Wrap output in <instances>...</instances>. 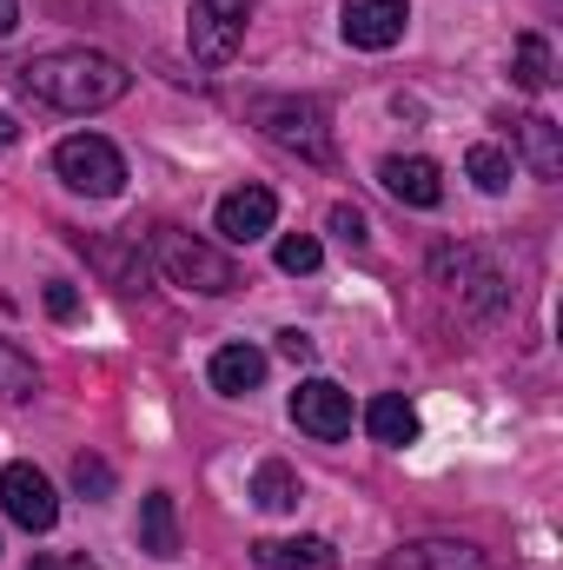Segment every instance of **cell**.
I'll list each match as a JSON object with an SVG mask.
<instances>
[{"mask_svg": "<svg viewBox=\"0 0 563 570\" xmlns=\"http://www.w3.org/2000/svg\"><path fill=\"white\" fill-rule=\"evenodd\" d=\"M298 471L292 464H279V458H266L259 471H253V504L259 511H273V518H285V511H298Z\"/></svg>", "mask_w": 563, "mask_h": 570, "instance_id": "ac0fdd59", "label": "cell"}, {"mask_svg": "<svg viewBox=\"0 0 563 570\" xmlns=\"http://www.w3.org/2000/svg\"><path fill=\"white\" fill-rule=\"evenodd\" d=\"M332 544L325 538H259L253 544V564L259 570H332Z\"/></svg>", "mask_w": 563, "mask_h": 570, "instance_id": "5bb4252c", "label": "cell"}, {"mask_svg": "<svg viewBox=\"0 0 563 570\" xmlns=\"http://www.w3.org/2000/svg\"><path fill=\"white\" fill-rule=\"evenodd\" d=\"M20 140V120H13V114H0V146H13Z\"/></svg>", "mask_w": 563, "mask_h": 570, "instance_id": "83f0119b", "label": "cell"}, {"mask_svg": "<svg viewBox=\"0 0 563 570\" xmlns=\"http://www.w3.org/2000/svg\"><path fill=\"white\" fill-rule=\"evenodd\" d=\"M152 253H159V273L172 285H186V292H206V298L239 292V266H233L219 246H206V239H192V233H179V226H159V233H152Z\"/></svg>", "mask_w": 563, "mask_h": 570, "instance_id": "7a4b0ae2", "label": "cell"}, {"mask_svg": "<svg viewBox=\"0 0 563 570\" xmlns=\"http://www.w3.org/2000/svg\"><path fill=\"white\" fill-rule=\"evenodd\" d=\"M385 570H491V558L464 538H405L398 551H385Z\"/></svg>", "mask_w": 563, "mask_h": 570, "instance_id": "30bf717a", "label": "cell"}, {"mask_svg": "<svg viewBox=\"0 0 563 570\" xmlns=\"http://www.w3.org/2000/svg\"><path fill=\"white\" fill-rule=\"evenodd\" d=\"M73 484H80L87 498H113V471H107V458H73Z\"/></svg>", "mask_w": 563, "mask_h": 570, "instance_id": "603a6c76", "label": "cell"}, {"mask_svg": "<svg viewBox=\"0 0 563 570\" xmlns=\"http://www.w3.org/2000/svg\"><path fill=\"white\" fill-rule=\"evenodd\" d=\"M140 551H152V558H179V504H172V491H146Z\"/></svg>", "mask_w": 563, "mask_h": 570, "instance_id": "2e32d148", "label": "cell"}, {"mask_svg": "<svg viewBox=\"0 0 563 570\" xmlns=\"http://www.w3.org/2000/svg\"><path fill=\"white\" fill-rule=\"evenodd\" d=\"M431 279L444 285V292H457L464 305H477V312H504V305H511L504 273H497L477 246H437V253H431Z\"/></svg>", "mask_w": 563, "mask_h": 570, "instance_id": "5b68a950", "label": "cell"}, {"mask_svg": "<svg viewBox=\"0 0 563 570\" xmlns=\"http://www.w3.org/2000/svg\"><path fill=\"white\" fill-rule=\"evenodd\" d=\"M279 352L292 358V365H312V358H318V345H312V332H298V325H292V332H279Z\"/></svg>", "mask_w": 563, "mask_h": 570, "instance_id": "484cf974", "label": "cell"}, {"mask_svg": "<svg viewBox=\"0 0 563 570\" xmlns=\"http://www.w3.org/2000/svg\"><path fill=\"white\" fill-rule=\"evenodd\" d=\"M464 173H471L484 193H504V186H511V153H504V146H471V153H464Z\"/></svg>", "mask_w": 563, "mask_h": 570, "instance_id": "ffe728a7", "label": "cell"}, {"mask_svg": "<svg viewBox=\"0 0 563 570\" xmlns=\"http://www.w3.org/2000/svg\"><path fill=\"white\" fill-rule=\"evenodd\" d=\"M53 173L73 186V193H87V199H113L120 186H127V159H120V146L100 140V134H73V140L53 146Z\"/></svg>", "mask_w": 563, "mask_h": 570, "instance_id": "3957f363", "label": "cell"}, {"mask_svg": "<svg viewBox=\"0 0 563 570\" xmlns=\"http://www.w3.org/2000/svg\"><path fill=\"white\" fill-rule=\"evenodd\" d=\"M292 419H298V431H312L318 444H338L352 431V392L332 385V379H305L292 392Z\"/></svg>", "mask_w": 563, "mask_h": 570, "instance_id": "9c48e42d", "label": "cell"}, {"mask_svg": "<svg viewBox=\"0 0 563 570\" xmlns=\"http://www.w3.org/2000/svg\"><path fill=\"white\" fill-rule=\"evenodd\" d=\"M33 385H40L33 358H27L20 345H7V338H0V399H33Z\"/></svg>", "mask_w": 563, "mask_h": 570, "instance_id": "44dd1931", "label": "cell"}, {"mask_svg": "<svg viewBox=\"0 0 563 570\" xmlns=\"http://www.w3.org/2000/svg\"><path fill=\"white\" fill-rule=\"evenodd\" d=\"M551 40L544 33H517V47H511V80L524 87V94H544L551 87Z\"/></svg>", "mask_w": 563, "mask_h": 570, "instance_id": "d6986e66", "label": "cell"}, {"mask_svg": "<svg viewBox=\"0 0 563 570\" xmlns=\"http://www.w3.org/2000/svg\"><path fill=\"white\" fill-rule=\"evenodd\" d=\"M206 379H213V392L246 399V392L266 385V352H259V345H219L213 365H206Z\"/></svg>", "mask_w": 563, "mask_h": 570, "instance_id": "4fadbf2b", "label": "cell"}, {"mask_svg": "<svg viewBox=\"0 0 563 570\" xmlns=\"http://www.w3.org/2000/svg\"><path fill=\"white\" fill-rule=\"evenodd\" d=\"M47 312H53L60 325H67V318H80V292H73L67 279H53V285H47Z\"/></svg>", "mask_w": 563, "mask_h": 570, "instance_id": "d4e9b609", "label": "cell"}, {"mask_svg": "<svg viewBox=\"0 0 563 570\" xmlns=\"http://www.w3.org/2000/svg\"><path fill=\"white\" fill-rule=\"evenodd\" d=\"M253 120L266 127V140H279L285 153H305V159H332V120H325V107L318 100H285V94H273V100H259L253 107Z\"/></svg>", "mask_w": 563, "mask_h": 570, "instance_id": "277c9868", "label": "cell"}, {"mask_svg": "<svg viewBox=\"0 0 563 570\" xmlns=\"http://www.w3.org/2000/svg\"><path fill=\"white\" fill-rule=\"evenodd\" d=\"M378 179H385V193H392L398 206H418V213H431V206L444 199V173H437L431 159H418V153H392V159L378 166Z\"/></svg>", "mask_w": 563, "mask_h": 570, "instance_id": "7c38bea8", "label": "cell"}, {"mask_svg": "<svg viewBox=\"0 0 563 570\" xmlns=\"http://www.w3.org/2000/svg\"><path fill=\"white\" fill-rule=\"evenodd\" d=\"M246 20H253V0H192V20H186L192 60L199 67H226L246 47Z\"/></svg>", "mask_w": 563, "mask_h": 570, "instance_id": "8992f818", "label": "cell"}, {"mask_svg": "<svg viewBox=\"0 0 563 570\" xmlns=\"http://www.w3.org/2000/svg\"><path fill=\"white\" fill-rule=\"evenodd\" d=\"M405 27H412V0H345V7H338V33H345V47H358V53L398 47Z\"/></svg>", "mask_w": 563, "mask_h": 570, "instance_id": "52a82bcc", "label": "cell"}, {"mask_svg": "<svg viewBox=\"0 0 563 570\" xmlns=\"http://www.w3.org/2000/svg\"><path fill=\"white\" fill-rule=\"evenodd\" d=\"M273 219H279V199H273L266 186H239V193H226V199H219V233H226L233 246L266 239V233H273Z\"/></svg>", "mask_w": 563, "mask_h": 570, "instance_id": "8fae6325", "label": "cell"}, {"mask_svg": "<svg viewBox=\"0 0 563 570\" xmlns=\"http://www.w3.org/2000/svg\"><path fill=\"white\" fill-rule=\"evenodd\" d=\"M0 504H7V518L20 531H53V518H60V498H53L47 471H33V464H7L0 471Z\"/></svg>", "mask_w": 563, "mask_h": 570, "instance_id": "ba28073f", "label": "cell"}, {"mask_svg": "<svg viewBox=\"0 0 563 570\" xmlns=\"http://www.w3.org/2000/svg\"><path fill=\"white\" fill-rule=\"evenodd\" d=\"M27 570H60V564H53V558H33V564H27Z\"/></svg>", "mask_w": 563, "mask_h": 570, "instance_id": "f1b7e54d", "label": "cell"}, {"mask_svg": "<svg viewBox=\"0 0 563 570\" xmlns=\"http://www.w3.org/2000/svg\"><path fill=\"white\" fill-rule=\"evenodd\" d=\"M332 233H338L345 246H365V239H372V233H365V213H358V206H332Z\"/></svg>", "mask_w": 563, "mask_h": 570, "instance_id": "cb8c5ba5", "label": "cell"}, {"mask_svg": "<svg viewBox=\"0 0 563 570\" xmlns=\"http://www.w3.org/2000/svg\"><path fill=\"white\" fill-rule=\"evenodd\" d=\"M318 239L312 233H292V239H279V273H318Z\"/></svg>", "mask_w": 563, "mask_h": 570, "instance_id": "7402d4cb", "label": "cell"}, {"mask_svg": "<svg viewBox=\"0 0 563 570\" xmlns=\"http://www.w3.org/2000/svg\"><path fill=\"white\" fill-rule=\"evenodd\" d=\"M517 146H524V159H531V173H537V179H563V134H557V120H544V114L517 120Z\"/></svg>", "mask_w": 563, "mask_h": 570, "instance_id": "e0dca14e", "label": "cell"}, {"mask_svg": "<svg viewBox=\"0 0 563 570\" xmlns=\"http://www.w3.org/2000/svg\"><path fill=\"white\" fill-rule=\"evenodd\" d=\"M365 431L378 438V444H418V405L412 399H398V392H378L372 405H365Z\"/></svg>", "mask_w": 563, "mask_h": 570, "instance_id": "9a60e30c", "label": "cell"}, {"mask_svg": "<svg viewBox=\"0 0 563 570\" xmlns=\"http://www.w3.org/2000/svg\"><path fill=\"white\" fill-rule=\"evenodd\" d=\"M20 87L60 114H100L113 100H127L134 73L113 60V53H93V47H60V53H40L20 67Z\"/></svg>", "mask_w": 563, "mask_h": 570, "instance_id": "6da1fadb", "label": "cell"}, {"mask_svg": "<svg viewBox=\"0 0 563 570\" xmlns=\"http://www.w3.org/2000/svg\"><path fill=\"white\" fill-rule=\"evenodd\" d=\"M13 20H20V0H0V40L13 33Z\"/></svg>", "mask_w": 563, "mask_h": 570, "instance_id": "4316f807", "label": "cell"}]
</instances>
